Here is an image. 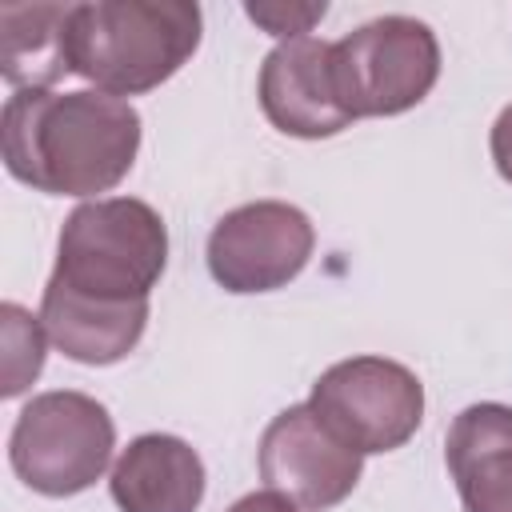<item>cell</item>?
I'll list each match as a JSON object with an SVG mask.
<instances>
[{"label": "cell", "mask_w": 512, "mask_h": 512, "mask_svg": "<svg viewBox=\"0 0 512 512\" xmlns=\"http://www.w3.org/2000/svg\"><path fill=\"white\" fill-rule=\"evenodd\" d=\"M140 112L108 92H12L0 112L4 168L12 180L88 200L112 192L136 164Z\"/></svg>", "instance_id": "cell-1"}, {"label": "cell", "mask_w": 512, "mask_h": 512, "mask_svg": "<svg viewBox=\"0 0 512 512\" xmlns=\"http://www.w3.org/2000/svg\"><path fill=\"white\" fill-rule=\"evenodd\" d=\"M196 0H88L68 16V72L108 96H144L200 48Z\"/></svg>", "instance_id": "cell-2"}, {"label": "cell", "mask_w": 512, "mask_h": 512, "mask_svg": "<svg viewBox=\"0 0 512 512\" xmlns=\"http://www.w3.org/2000/svg\"><path fill=\"white\" fill-rule=\"evenodd\" d=\"M168 268L164 216L136 196L76 204L56 236L52 276L96 300H148Z\"/></svg>", "instance_id": "cell-3"}, {"label": "cell", "mask_w": 512, "mask_h": 512, "mask_svg": "<svg viewBox=\"0 0 512 512\" xmlns=\"http://www.w3.org/2000/svg\"><path fill=\"white\" fill-rule=\"evenodd\" d=\"M116 448V424L108 408L76 388L32 396L8 436L12 472L40 496L64 500L92 488Z\"/></svg>", "instance_id": "cell-4"}, {"label": "cell", "mask_w": 512, "mask_h": 512, "mask_svg": "<svg viewBox=\"0 0 512 512\" xmlns=\"http://www.w3.org/2000/svg\"><path fill=\"white\" fill-rule=\"evenodd\" d=\"M332 76L352 120L400 116L440 80V40L416 16H376L332 44Z\"/></svg>", "instance_id": "cell-5"}, {"label": "cell", "mask_w": 512, "mask_h": 512, "mask_svg": "<svg viewBox=\"0 0 512 512\" xmlns=\"http://www.w3.org/2000/svg\"><path fill=\"white\" fill-rule=\"evenodd\" d=\"M308 404L360 456H376L416 436L424 420V384L400 360L348 356L316 376Z\"/></svg>", "instance_id": "cell-6"}, {"label": "cell", "mask_w": 512, "mask_h": 512, "mask_svg": "<svg viewBox=\"0 0 512 512\" xmlns=\"http://www.w3.org/2000/svg\"><path fill=\"white\" fill-rule=\"evenodd\" d=\"M316 248V228L288 200H252L224 212L208 232V272L232 296L276 292L292 284Z\"/></svg>", "instance_id": "cell-7"}, {"label": "cell", "mask_w": 512, "mask_h": 512, "mask_svg": "<svg viewBox=\"0 0 512 512\" xmlns=\"http://www.w3.org/2000/svg\"><path fill=\"white\" fill-rule=\"evenodd\" d=\"M256 464L264 488L288 496L304 512H328L344 504L364 472V456L340 440L312 412V404H288L268 420Z\"/></svg>", "instance_id": "cell-8"}, {"label": "cell", "mask_w": 512, "mask_h": 512, "mask_svg": "<svg viewBox=\"0 0 512 512\" xmlns=\"http://www.w3.org/2000/svg\"><path fill=\"white\" fill-rule=\"evenodd\" d=\"M260 108L268 124L296 140H328L352 124L332 76V44L316 36L280 40L256 80Z\"/></svg>", "instance_id": "cell-9"}, {"label": "cell", "mask_w": 512, "mask_h": 512, "mask_svg": "<svg viewBox=\"0 0 512 512\" xmlns=\"http://www.w3.org/2000/svg\"><path fill=\"white\" fill-rule=\"evenodd\" d=\"M40 324L56 352H64L76 364L88 368H108L120 364L144 336L148 328V300H96L64 280L48 276L44 296H40Z\"/></svg>", "instance_id": "cell-10"}, {"label": "cell", "mask_w": 512, "mask_h": 512, "mask_svg": "<svg viewBox=\"0 0 512 512\" xmlns=\"http://www.w3.org/2000/svg\"><path fill=\"white\" fill-rule=\"evenodd\" d=\"M208 472L200 452L172 432L136 436L112 464L108 492L120 512H196Z\"/></svg>", "instance_id": "cell-11"}, {"label": "cell", "mask_w": 512, "mask_h": 512, "mask_svg": "<svg viewBox=\"0 0 512 512\" xmlns=\"http://www.w3.org/2000/svg\"><path fill=\"white\" fill-rule=\"evenodd\" d=\"M444 460L464 512H512V408L468 404L444 436Z\"/></svg>", "instance_id": "cell-12"}, {"label": "cell", "mask_w": 512, "mask_h": 512, "mask_svg": "<svg viewBox=\"0 0 512 512\" xmlns=\"http://www.w3.org/2000/svg\"><path fill=\"white\" fill-rule=\"evenodd\" d=\"M72 4H0V76L12 92H52L68 76Z\"/></svg>", "instance_id": "cell-13"}, {"label": "cell", "mask_w": 512, "mask_h": 512, "mask_svg": "<svg viewBox=\"0 0 512 512\" xmlns=\"http://www.w3.org/2000/svg\"><path fill=\"white\" fill-rule=\"evenodd\" d=\"M0 336H4V380H0V396L16 400L20 392H28L44 368L48 356V332L40 324V316H32L24 304L4 300L0 304Z\"/></svg>", "instance_id": "cell-14"}, {"label": "cell", "mask_w": 512, "mask_h": 512, "mask_svg": "<svg viewBox=\"0 0 512 512\" xmlns=\"http://www.w3.org/2000/svg\"><path fill=\"white\" fill-rule=\"evenodd\" d=\"M324 12H328L324 0H248L244 4V16L280 40L308 36L312 24L324 20Z\"/></svg>", "instance_id": "cell-15"}, {"label": "cell", "mask_w": 512, "mask_h": 512, "mask_svg": "<svg viewBox=\"0 0 512 512\" xmlns=\"http://www.w3.org/2000/svg\"><path fill=\"white\" fill-rule=\"evenodd\" d=\"M488 148H492L496 172L512 184V104L500 108V116H496V124H492V132H488Z\"/></svg>", "instance_id": "cell-16"}, {"label": "cell", "mask_w": 512, "mask_h": 512, "mask_svg": "<svg viewBox=\"0 0 512 512\" xmlns=\"http://www.w3.org/2000/svg\"><path fill=\"white\" fill-rule=\"evenodd\" d=\"M228 512H304V508H296L288 496L264 488V492H248V496H240Z\"/></svg>", "instance_id": "cell-17"}]
</instances>
